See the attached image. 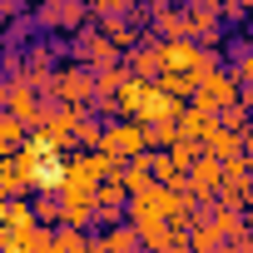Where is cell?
Here are the masks:
<instances>
[{"instance_id":"1","label":"cell","mask_w":253,"mask_h":253,"mask_svg":"<svg viewBox=\"0 0 253 253\" xmlns=\"http://www.w3.org/2000/svg\"><path fill=\"white\" fill-rule=\"evenodd\" d=\"M0 253H55V228L40 218L0 223Z\"/></svg>"},{"instance_id":"2","label":"cell","mask_w":253,"mask_h":253,"mask_svg":"<svg viewBox=\"0 0 253 253\" xmlns=\"http://www.w3.org/2000/svg\"><path fill=\"white\" fill-rule=\"evenodd\" d=\"M45 94H50V99H65V104H94V94H99V89H94V70L75 60V65H65V70L50 75Z\"/></svg>"},{"instance_id":"3","label":"cell","mask_w":253,"mask_h":253,"mask_svg":"<svg viewBox=\"0 0 253 253\" xmlns=\"http://www.w3.org/2000/svg\"><path fill=\"white\" fill-rule=\"evenodd\" d=\"M75 60L80 65H109V60H124V50H119V40L99 25V20H89L84 30H75Z\"/></svg>"},{"instance_id":"4","label":"cell","mask_w":253,"mask_h":253,"mask_svg":"<svg viewBox=\"0 0 253 253\" xmlns=\"http://www.w3.org/2000/svg\"><path fill=\"white\" fill-rule=\"evenodd\" d=\"M233 99H243V84H238V75L233 70H209L204 80H199V89H194V104L199 109H209V114H218L223 104H233Z\"/></svg>"},{"instance_id":"5","label":"cell","mask_w":253,"mask_h":253,"mask_svg":"<svg viewBox=\"0 0 253 253\" xmlns=\"http://www.w3.org/2000/svg\"><path fill=\"white\" fill-rule=\"evenodd\" d=\"M104 149H114V154H124V159L154 149V144H149V124H144V119H129V114L109 119V124H104Z\"/></svg>"},{"instance_id":"6","label":"cell","mask_w":253,"mask_h":253,"mask_svg":"<svg viewBox=\"0 0 253 253\" xmlns=\"http://www.w3.org/2000/svg\"><path fill=\"white\" fill-rule=\"evenodd\" d=\"M35 25L40 30H84L89 25V5L84 0H45V5L35 10Z\"/></svg>"},{"instance_id":"7","label":"cell","mask_w":253,"mask_h":253,"mask_svg":"<svg viewBox=\"0 0 253 253\" xmlns=\"http://www.w3.org/2000/svg\"><path fill=\"white\" fill-rule=\"evenodd\" d=\"M223 174H228V169H223V159H213V154L204 149V159L189 169V184H184V189L194 194V204H213V199H218V189H223Z\"/></svg>"},{"instance_id":"8","label":"cell","mask_w":253,"mask_h":253,"mask_svg":"<svg viewBox=\"0 0 253 253\" xmlns=\"http://www.w3.org/2000/svg\"><path fill=\"white\" fill-rule=\"evenodd\" d=\"M129 184H124V174H104L94 184V204H99V223H119L124 209H129Z\"/></svg>"},{"instance_id":"9","label":"cell","mask_w":253,"mask_h":253,"mask_svg":"<svg viewBox=\"0 0 253 253\" xmlns=\"http://www.w3.org/2000/svg\"><path fill=\"white\" fill-rule=\"evenodd\" d=\"M189 30H194V40H204V45H218L223 40V5L218 0H189Z\"/></svg>"},{"instance_id":"10","label":"cell","mask_w":253,"mask_h":253,"mask_svg":"<svg viewBox=\"0 0 253 253\" xmlns=\"http://www.w3.org/2000/svg\"><path fill=\"white\" fill-rule=\"evenodd\" d=\"M149 30H154L159 40H184V35H194V30H189V10L174 5V0H149Z\"/></svg>"},{"instance_id":"11","label":"cell","mask_w":253,"mask_h":253,"mask_svg":"<svg viewBox=\"0 0 253 253\" xmlns=\"http://www.w3.org/2000/svg\"><path fill=\"white\" fill-rule=\"evenodd\" d=\"M124 60H129V75H139V80H159V75H164V40L149 35V40H139Z\"/></svg>"},{"instance_id":"12","label":"cell","mask_w":253,"mask_h":253,"mask_svg":"<svg viewBox=\"0 0 253 253\" xmlns=\"http://www.w3.org/2000/svg\"><path fill=\"white\" fill-rule=\"evenodd\" d=\"M204 149H209L213 159H223V164H228V159H238V154H243V129H228V124L218 119V129L204 139Z\"/></svg>"},{"instance_id":"13","label":"cell","mask_w":253,"mask_h":253,"mask_svg":"<svg viewBox=\"0 0 253 253\" xmlns=\"http://www.w3.org/2000/svg\"><path fill=\"white\" fill-rule=\"evenodd\" d=\"M218 129V114H209V109H199L194 99L184 104V114H179V134H189V139H209Z\"/></svg>"},{"instance_id":"14","label":"cell","mask_w":253,"mask_h":253,"mask_svg":"<svg viewBox=\"0 0 253 253\" xmlns=\"http://www.w3.org/2000/svg\"><path fill=\"white\" fill-rule=\"evenodd\" d=\"M104 238H109V253H129V248H144V233H139L129 218H119V223H104Z\"/></svg>"},{"instance_id":"15","label":"cell","mask_w":253,"mask_h":253,"mask_svg":"<svg viewBox=\"0 0 253 253\" xmlns=\"http://www.w3.org/2000/svg\"><path fill=\"white\" fill-rule=\"evenodd\" d=\"M129 80V60H109V65H94V89L99 94H119V84ZM94 94V99H99Z\"/></svg>"},{"instance_id":"16","label":"cell","mask_w":253,"mask_h":253,"mask_svg":"<svg viewBox=\"0 0 253 253\" xmlns=\"http://www.w3.org/2000/svg\"><path fill=\"white\" fill-rule=\"evenodd\" d=\"M218 243H228V238L213 228V218H194V228H189V248H194V253H209V248H218Z\"/></svg>"},{"instance_id":"17","label":"cell","mask_w":253,"mask_h":253,"mask_svg":"<svg viewBox=\"0 0 253 253\" xmlns=\"http://www.w3.org/2000/svg\"><path fill=\"white\" fill-rule=\"evenodd\" d=\"M89 248V233L80 223H60L55 228V253H84Z\"/></svg>"},{"instance_id":"18","label":"cell","mask_w":253,"mask_h":253,"mask_svg":"<svg viewBox=\"0 0 253 253\" xmlns=\"http://www.w3.org/2000/svg\"><path fill=\"white\" fill-rule=\"evenodd\" d=\"M75 144H80V149H99V144H104V124L94 119V109L80 119V129H75Z\"/></svg>"},{"instance_id":"19","label":"cell","mask_w":253,"mask_h":253,"mask_svg":"<svg viewBox=\"0 0 253 253\" xmlns=\"http://www.w3.org/2000/svg\"><path fill=\"white\" fill-rule=\"evenodd\" d=\"M35 218L40 223H65V199L60 194H35Z\"/></svg>"},{"instance_id":"20","label":"cell","mask_w":253,"mask_h":253,"mask_svg":"<svg viewBox=\"0 0 253 253\" xmlns=\"http://www.w3.org/2000/svg\"><path fill=\"white\" fill-rule=\"evenodd\" d=\"M174 139H179V119H154L149 124V144L154 149H169Z\"/></svg>"},{"instance_id":"21","label":"cell","mask_w":253,"mask_h":253,"mask_svg":"<svg viewBox=\"0 0 253 253\" xmlns=\"http://www.w3.org/2000/svg\"><path fill=\"white\" fill-rule=\"evenodd\" d=\"M223 5V20H248L253 15V0H218Z\"/></svg>"},{"instance_id":"22","label":"cell","mask_w":253,"mask_h":253,"mask_svg":"<svg viewBox=\"0 0 253 253\" xmlns=\"http://www.w3.org/2000/svg\"><path fill=\"white\" fill-rule=\"evenodd\" d=\"M109 10H119V15H134V10H139V0H109Z\"/></svg>"},{"instance_id":"23","label":"cell","mask_w":253,"mask_h":253,"mask_svg":"<svg viewBox=\"0 0 253 253\" xmlns=\"http://www.w3.org/2000/svg\"><path fill=\"white\" fill-rule=\"evenodd\" d=\"M243 154H248V164H253V124L243 129Z\"/></svg>"}]
</instances>
